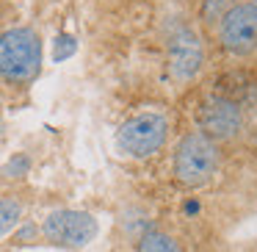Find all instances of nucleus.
I'll use <instances>...</instances> for the list:
<instances>
[{
	"mask_svg": "<svg viewBox=\"0 0 257 252\" xmlns=\"http://www.w3.org/2000/svg\"><path fill=\"white\" fill-rule=\"evenodd\" d=\"M221 166V150L216 141L202 136L199 130H188L180 136L172 155V175L183 189L196 191L213 183Z\"/></svg>",
	"mask_w": 257,
	"mask_h": 252,
	"instance_id": "f257e3e1",
	"label": "nucleus"
},
{
	"mask_svg": "<svg viewBox=\"0 0 257 252\" xmlns=\"http://www.w3.org/2000/svg\"><path fill=\"white\" fill-rule=\"evenodd\" d=\"M42 69V39L34 28L17 25L0 34V78L12 86H28Z\"/></svg>",
	"mask_w": 257,
	"mask_h": 252,
	"instance_id": "f03ea898",
	"label": "nucleus"
},
{
	"mask_svg": "<svg viewBox=\"0 0 257 252\" xmlns=\"http://www.w3.org/2000/svg\"><path fill=\"white\" fill-rule=\"evenodd\" d=\"M169 133H172V122L166 114L161 111H144L136 117L124 119L116 130V147L122 155L144 161L152 158L166 147Z\"/></svg>",
	"mask_w": 257,
	"mask_h": 252,
	"instance_id": "7ed1b4c3",
	"label": "nucleus"
},
{
	"mask_svg": "<svg viewBox=\"0 0 257 252\" xmlns=\"http://www.w3.org/2000/svg\"><path fill=\"white\" fill-rule=\"evenodd\" d=\"M166 61H169V75L177 83H191L202 72L205 64V45L202 36L194 25L174 20L166 31Z\"/></svg>",
	"mask_w": 257,
	"mask_h": 252,
	"instance_id": "20e7f679",
	"label": "nucleus"
},
{
	"mask_svg": "<svg viewBox=\"0 0 257 252\" xmlns=\"http://www.w3.org/2000/svg\"><path fill=\"white\" fill-rule=\"evenodd\" d=\"M42 235L50 241L53 246L61 249H83L100 233V224L89 211H78V208H58L50 211L42 222Z\"/></svg>",
	"mask_w": 257,
	"mask_h": 252,
	"instance_id": "39448f33",
	"label": "nucleus"
},
{
	"mask_svg": "<svg viewBox=\"0 0 257 252\" xmlns=\"http://www.w3.org/2000/svg\"><path fill=\"white\" fill-rule=\"evenodd\" d=\"M243 108L224 95H207L196 108V128L210 141H232L243 133Z\"/></svg>",
	"mask_w": 257,
	"mask_h": 252,
	"instance_id": "423d86ee",
	"label": "nucleus"
},
{
	"mask_svg": "<svg viewBox=\"0 0 257 252\" xmlns=\"http://www.w3.org/2000/svg\"><path fill=\"white\" fill-rule=\"evenodd\" d=\"M218 45L229 56H251L257 50V0H243L218 20Z\"/></svg>",
	"mask_w": 257,
	"mask_h": 252,
	"instance_id": "0eeeda50",
	"label": "nucleus"
},
{
	"mask_svg": "<svg viewBox=\"0 0 257 252\" xmlns=\"http://www.w3.org/2000/svg\"><path fill=\"white\" fill-rule=\"evenodd\" d=\"M136 252H183V244L166 230H147L136 244Z\"/></svg>",
	"mask_w": 257,
	"mask_h": 252,
	"instance_id": "6e6552de",
	"label": "nucleus"
},
{
	"mask_svg": "<svg viewBox=\"0 0 257 252\" xmlns=\"http://www.w3.org/2000/svg\"><path fill=\"white\" fill-rule=\"evenodd\" d=\"M23 222V202L17 197H0V238L20 227Z\"/></svg>",
	"mask_w": 257,
	"mask_h": 252,
	"instance_id": "1a4fd4ad",
	"label": "nucleus"
},
{
	"mask_svg": "<svg viewBox=\"0 0 257 252\" xmlns=\"http://www.w3.org/2000/svg\"><path fill=\"white\" fill-rule=\"evenodd\" d=\"M0 172H3V178H12V180L25 178V175L31 172V155H25V152H14V155L3 163Z\"/></svg>",
	"mask_w": 257,
	"mask_h": 252,
	"instance_id": "9d476101",
	"label": "nucleus"
},
{
	"mask_svg": "<svg viewBox=\"0 0 257 252\" xmlns=\"http://www.w3.org/2000/svg\"><path fill=\"white\" fill-rule=\"evenodd\" d=\"M75 50H78V39L72 34H58L56 42H53V61L56 64L67 61V58L75 56Z\"/></svg>",
	"mask_w": 257,
	"mask_h": 252,
	"instance_id": "9b49d317",
	"label": "nucleus"
},
{
	"mask_svg": "<svg viewBox=\"0 0 257 252\" xmlns=\"http://www.w3.org/2000/svg\"><path fill=\"white\" fill-rule=\"evenodd\" d=\"M235 3H238V0H202V20H205L207 25L218 23V20L224 17V12L232 9Z\"/></svg>",
	"mask_w": 257,
	"mask_h": 252,
	"instance_id": "f8f14e48",
	"label": "nucleus"
},
{
	"mask_svg": "<svg viewBox=\"0 0 257 252\" xmlns=\"http://www.w3.org/2000/svg\"><path fill=\"white\" fill-rule=\"evenodd\" d=\"M34 233H36V227H34V224H28V227H23V230H20L17 235H14V238H17L20 244H25V238H31V235H34Z\"/></svg>",
	"mask_w": 257,
	"mask_h": 252,
	"instance_id": "ddd939ff",
	"label": "nucleus"
},
{
	"mask_svg": "<svg viewBox=\"0 0 257 252\" xmlns=\"http://www.w3.org/2000/svg\"><path fill=\"white\" fill-rule=\"evenodd\" d=\"M0 136H3V128H0Z\"/></svg>",
	"mask_w": 257,
	"mask_h": 252,
	"instance_id": "4468645a",
	"label": "nucleus"
}]
</instances>
